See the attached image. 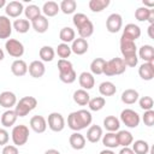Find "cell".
I'll return each instance as SVG.
<instances>
[{
    "label": "cell",
    "mask_w": 154,
    "mask_h": 154,
    "mask_svg": "<svg viewBox=\"0 0 154 154\" xmlns=\"http://www.w3.org/2000/svg\"><path fill=\"white\" fill-rule=\"evenodd\" d=\"M17 118H18V116L14 109H7L1 116V124L4 128H11L16 124Z\"/></svg>",
    "instance_id": "cell-25"
},
{
    "label": "cell",
    "mask_w": 154,
    "mask_h": 154,
    "mask_svg": "<svg viewBox=\"0 0 154 154\" xmlns=\"http://www.w3.org/2000/svg\"><path fill=\"white\" fill-rule=\"evenodd\" d=\"M99 93L102 95V96H112L117 93V88H116V84L109 82V81H105V82H101L100 85H99Z\"/></svg>",
    "instance_id": "cell-31"
},
{
    "label": "cell",
    "mask_w": 154,
    "mask_h": 154,
    "mask_svg": "<svg viewBox=\"0 0 154 154\" xmlns=\"http://www.w3.org/2000/svg\"><path fill=\"white\" fill-rule=\"evenodd\" d=\"M142 120H143L146 126H153V124H154V111L153 109L144 111V113L142 116Z\"/></svg>",
    "instance_id": "cell-47"
},
{
    "label": "cell",
    "mask_w": 154,
    "mask_h": 154,
    "mask_svg": "<svg viewBox=\"0 0 154 154\" xmlns=\"http://www.w3.org/2000/svg\"><path fill=\"white\" fill-rule=\"evenodd\" d=\"M119 46H120V53L123 55V59L137 55V46H136L135 41H131V40L122 36L120 41H119Z\"/></svg>",
    "instance_id": "cell-8"
},
{
    "label": "cell",
    "mask_w": 154,
    "mask_h": 154,
    "mask_svg": "<svg viewBox=\"0 0 154 154\" xmlns=\"http://www.w3.org/2000/svg\"><path fill=\"white\" fill-rule=\"evenodd\" d=\"M119 154H135L134 150L130 148V147H123L119 152Z\"/></svg>",
    "instance_id": "cell-50"
},
{
    "label": "cell",
    "mask_w": 154,
    "mask_h": 154,
    "mask_svg": "<svg viewBox=\"0 0 154 154\" xmlns=\"http://www.w3.org/2000/svg\"><path fill=\"white\" fill-rule=\"evenodd\" d=\"M153 28H154V24H149V26H148V35H149L150 38L154 37L153 36Z\"/></svg>",
    "instance_id": "cell-54"
},
{
    "label": "cell",
    "mask_w": 154,
    "mask_h": 154,
    "mask_svg": "<svg viewBox=\"0 0 154 154\" xmlns=\"http://www.w3.org/2000/svg\"><path fill=\"white\" fill-rule=\"evenodd\" d=\"M106 105V100L103 96H96V97H93L89 100L88 102V107L90 111H94V112H97V111H101Z\"/></svg>",
    "instance_id": "cell-38"
},
{
    "label": "cell",
    "mask_w": 154,
    "mask_h": 154,
    "mask_svg": "<svg viewBox=\"0 0 154 154\" xmlns=\"http://www.w3.org/2000/svg\"><path fill=\"white\" fill-rule=\"evenodd\" d=\"M120 122L128 126V128H131V129H135L140 125V122H141V117L140 114L131 109V108H125L120 112Z\"/></svg>",
    "instance_id": "cell-6"
},
{
    "label": "cell",
    "mask_w": 154,
    "mask_h": 154,
    "mask_svg": "<svg viewBox=\"0 0 154 154\" xmlns=\"http://www.w3.org/2000/svg\"><path fill=\"white\" fill-rule=\"evenodd\" d=\"M72 22L73 25L77 29V32L79 35V37L82 38H88L93 35L94 32V25L91 23V20L84 14V13H75L72 17Z\"/></svg>",
    "instance_id": "cell-2"
},
{
    "label": "cell",
    "mask_w": 154,
    "mask_h": 154,
    "mask_svg": "<svg viewBox=\"0 0 154 154\" xmlns=\"http://www.w3.org/2000/svg\"><path fill=\"white\" fill-rule=\"evenodd\" d=\"M28 72L32 78H41L46 72V67H45L43 61H41V60L31 61L28 66Z\"/></svg>",
    "instance_id": "cell-13"
},
{
    "label": "cell",
    "mask_w": 154,
    "mask_h": 154,
    "mask_svg": "<svg viewBox=\"0 0 154 154\" xmlns=\"http://www.w3.org/2000/svg\"><path fill=\"white\" fill-rule=\"evenodd\" d=\"M47 125H48V128L52 131L60 132L65 128V119H64V117H63L61 113H59V112H52V113L48 114Z\"/></svg>",
    "instance_id": "cell-7"
},
{
    "label": "cell",
    "mask_w": 154,
    "mask_h": 154,
    "mask_svg": "<svg viewBox=\"0 0 154 154\" xmlns=\"http://www.w3.org/2000/svg\"><path fill=\"white\" fill-rule=\"evenodd\" d=\"M59 7L64 14H71V13H75L77 8V2L75 0H63Z\"/></svg>",
    "instance_id": "cell-41"
},
{
    "label": "cell",
    "mask_w": 154,
    "mask_h": 154,
    "mask_svg": "<svg viewBox=\"0 0 154 154\" xmlns=\"http://www.w3.org/2000/svg\"><path fill=\"white\" fill-rule=\"evenodd\" d=\"M73 101L79 105V106H87L89 100H90V95L87 90L84 89H77L75 93H73Z\"/></svg>",
    "instance_id": "cell-29"
},
{
    "label": "cell",
    "mask_w": 154,
    "mask_h": 154,
    "mask_svg": "<svg viewBox=\"0 0 154 154\" xmlns=\"http://www.w3.org/2000/svg\"><path fill=\"white\" fill-rule=\"evenodd\" d=\"M78 83L79 85L82 87L81 89H84V90H90L94 88L95 85V78H94V75H91L90 72H87V71H83L79 76H78Z\"/></svg>",
    "instance_id": "cell-17"
},
{
    "label": "cell",
    "mask_w": 154,
    "mask_h": 154,
    "mask_svg": "<svg viewBox=\"0 0 154 154\" xmlns=\"http://www.w3.org/2000/svg\"><path fill=\"white\" fill-rule=\"evenodd\" d=\"M59 38L63 41V43H70L76 38V32L70 26H64L59 32Z\"/></svg>",
    "instance_id": "cell-33"
},
{
    "label": "cell",
    "mask_w": 154,
    "mask_h": 154,
    "mask_svg": "<svg viewBox=\"0 0 154 154\" xmlns=\"http://www.w3.org/2000/svg\"><path fill=\"white\" fill-rule=\"evenodd\" d=\"M122 102L125 103V105H132L135 102L138 101L140 99V95H138V91L135 90V89H125L123 93H122Z\"/></svg>",
    "instance_id": "cell-26"
},
{
    "label": "cell",
    "mask_w": 154,
    "mask_h": 154,
    "mask_svg": "<svg viewBox=\"0 0 154 154\" xmlns=\"http://www.w3.org/2000/svg\"><path fill=\"white\" fill-rule=\"evenodd\" d=\"M4 58H5V53H4V51L0 48V61H2Z\"/></svg>",
    "instance_id": "cell-56"
},
{
    "label": "cell",
    "mask_w": 154,
    "mask_h": 154,
    "mask_svg": "<svg viewBox=\"0 0 154 154\" xmlns=\"http://www.w3.org/2000/svg\"><path fill=\"white\" fill-rule=\"evenodd\" d=\"M11 138L16 147L24 146L29 140V128L24 124L13 126L12 132H11Z\"/></svg>",
    "instance_id": "cell-5"
},
{
    "label": "cell",
    "mask_w": 154,
    "mask_h": 154,
    "mask_svg": "<svg viewBox=\"0 0 154 154\" xmlns=\"http://www.w3.org/2000/svg\"><path fill=\"white\" fill-rule=\"evenodd\" d=\"M12 23L7 16H0V40H5L12 34Z\"/></svg>",
    "instance_id": "cell-18"
},
{
    "label": "cell",
    "mask_w": 154,
    "mask_h": 154,
    "mask_svg": "<svg viewBox=\"0 0 154 154\" xmlns=\"http://www.w3.org/2000/svg\"><path fill=\"white\" fill-rule=\"evenodd\" d=\"M5 12L8 18H18L24 12V6L20 1H10L5 6Z\"/></svg>",
    "instance_id": "cell-11"
},
{
    "label": "cell",
    "mask_w": 154,
    "mask_h": 154,
    "mask_svg": "<svg viewBox=\"0 0 154 154\" xmlns=\"http://www.w3.org/2000/svg\"><path fill=\"white\" fill-rule=\"evenodd\" d=\"M45 154H60V152L58 149H54V148H51V149H47L45 152Z\"/></svg>",
    "instance_id": "cell-53"
},
{
    "label": "cell",
    "mask_w": 154,
    "mask_h": 154,
    "mask_svg": "<svg viewBox=\"0 0 154 154\" xmlns=\"http://www.w3.org/2000/svg\"><path fill=\"white\" fill-rule=\"evenodd\" d=\"M10 140V134L6 129L0 128V146H6Z\"/></svg>",
    "instance_id": "cell-49"
},
{
    "label": "cell",
    "mask_w": 154,
    "mask_h": 154,
    "mask_svg": "<svg viewBox=\"0 0 154 154\" xmlns=\"http://www.w3.org/2000/svg\"><path fill=\"white\" fill-rule=\"evenodd\" d=\"M138 105L143 111H149V109H153L154 101L152 96H142L141 99H138Z\"/></svg>",
    "instance_id": "cell-45"
},
{
    "label": "cell",
    "mask_w": 154,
    "mask_h": 154,
    "mask_svg": "<svg viewBox=\"0 0 154 154\" xmlns=\"http://www.w3.org/2000/svg\"><path fill=\"white\" fill-rule=\"evenodd\" d=\"M88 48H89V43L85 38H82V37H78V38H75L72 41V45H71V52L77 54V55H83L88 52Z\"/></svg>",
    "instance_id": "cell-16"
},
{
    "label": "cell",
    "mask_w": 154,
    "mask_h": 154,
    "mask_svg": "<svg viewBox=\"0 0 154 154\" xmlns=\"http://www.w3.org/2000/svg\"><path fill=\"white\" fill-rule=\"evenodd\" d=\"M41 11L43 12L45 17H54L60 11V7H59L58 2H55V1H47L43 4Z\"/></svg>",
    "instance_id": "cell-28"
},
{
    "label": "cell",
    "mask_w": 154,
    "mask_h": 154,
    "mask_svg": "<svg viewBox=\"0 0 154 154\" xmlns=\"http://www.w3.org/2000/svg\"><path fill=\"white\" fill-rule=\"evenodd\" d=\"M30 24H31L32 29H34L36 32H38V34L46 32V31L48 30V26H49V22H48V19H47V17H45L43 14L36 17L34 20H31Z\"/></svg>",
    "instance_id": "cell-19"
},
{
    "label": "cell",
    "mask_w": 154,
    "mask_h": 154,
    "mask_svg": "<svg viewBox=\"0 0 154 154\" xmlns=\"http://www.w3.org/2000/svg\"><path fill=\"white\" fill-rule=\"evenodd\" d=\"M4 6H6V1L5 0H0V8H2Z\"/></svg>",
    "instance_id": "cell-57"
},
{
    "label": "cell",
    "mask_w": 154,
    "mask_h": 154,
    "mask_svg": "<svg viewBox=\"0 0 154 154\" xmlns=\"http://www.w3.org/2000/svg\"><path fill=\"white\" fill-rule=\"evenodd\" d=\"M138 75L143 81H152L154 78V63H143L138 67Z\"/></svg>",
    "instance_id": "cell-20"
},
{
    "label": "cell",
    "mask_w": 154,
    "mask_h": 154,
    "mask_svg": "<svg viewBox=\"0 0 154 154\" xmlns=\"http://www.w3.org/2000/svg\"><path fill=\"white\" fill-rule=\"evenodd\" d=\"M59 79L63 82V83H66V84H71L73 83L76 79H77V73L75 70L70 71V72H66V73H60L59 75Z\"/></svg>",
    "instance_id": "cell-46"
},
{
    "label": "cell",
    "mask_w": 154,
    "mask_h": 154,
    "mask_svg": "<svg viewBox=\"0 0 154 154\" xmlns=\"http://www.w3.org/2000/svg\"><path fill=\"white\" fill-rule=\"evenodd\" d=\"M17 103V96L14 93L10 91V90H5L2 93H0V106L7 109H11L12 107H14Z\"/></svg>",
    "instance_id": "cell-12"
},
{
    "label": "cell",
    "mask_w": 154,
    "mask_h": 154,
    "mask_svg": "<svg viewBox=\"0 0 154 154\" xmlns=\"http://www.w3.org/2000/svg\"><path fill=\"white\" fill-rule=\"evenodd\" d=\"M55 53L58 54V57L60 59H67L70 55H71V47L67 45V43H59L57 49H55Z\"/></svg>",
    "instance_id": "cell-42"
},
{
    "label": "cell",
    "mask_w": 154,
    "mask_h": 154,
    "mask_svg": "<svg viewBox=\"0 0 154 154\" xmlns=\"http://www.w3.org/2000/svg\"><path fill=\"white\" fill-rule=\"evenodd\" d=\"M101 140H102V144L107 149H113V148L119 147L118 140H117V134L116 132H107L106 135H102Z\"/></svg>",
    "instance_id": "cell-32"
},
{
    "label": "cell",
    "mask_w": 154,
    "mask_h": 154,
    "mask_svg": "<svg viewBox=\"0 0 154 154\" xmlns=\"http://www.w3.org/2000/svg\"><path fill=\"white\" fill-rule=\"evenodd\" d=\"M105 65H106V60L103 58H95L90 63V71H91L90 73L91 75H102Z\"/></svg>",
    "instance_id": "cell-35"
},
{
    "label": "cell",
    "mask_w": 154,
    "mask_h": 154,
    "mask_svg": "<svg viewBox=\"0 0 154 154\" xmlns=\"http://www.w3.org/2000/svg\"><path fill=\"white\" fill-rule=\"evenodd\" d=\"M138 59L144 63H154V48L150 45H143L138 49Z\"/></svg>",
    "instance_id": "cell-23"
},
{
    "label": "cell",
    "mask_w": 154,
    "mask_h": 154,
    "mask_svg": "<svg viewBox=\"0 0 154 154\" xmlns=\"http://www.w3.org/2000/svg\"><path fill=\"white\" fill-rule=\"evenodd\" d=\"M147 22H149V24H154V10L153 8H150L149 17H148V20Z\"/></svg>",
    "instance_id": "cell-51"
},
{
    "label": "cell",
    "mask_w": 154,
    "mask_h": 154,
    "mask_svg": "<svg viewBox=\"0 0 154 154\" xmlns=\"http://www.w3.org/2000/svg\"><path fill=\"white\" fill-rule=\"evenodd\" d=\"M5 48H6V52L11 57L17 58V59L23 57V54H24V46H23V43L20 41L16 40V38H8L5 42Z\"/></svg>",
    "instance_id": "cell-9"
},
{
    "label": "cell",
    "mask_w": 154,
    "mask_h": 154,
    "mask_svg": "<svg viewBox=\"0 0 154 154\" xmlns=\"http://www.w3.org/2000/svg\"><path fill=\"white\" fill-rule=\"evenodd\" d=\"M109 0H90L88 6L91 12H101L109 5Z\"/></svg>",
    "instance_id": "cell-40"
},
{
    "label": "cell",
    "mask_w": 154,
    "mask_h": 154,
    "mask_svg": "<svg viewBox=\"0 0 154 154\" xmlns=\"http://www.w3.org/2000/svg\"><path fill=\"white\" fill-rule=\"evenodd\" d=\"M103 128L108 132H116L120 128V120L116 116H107L103 119Z\"/></svg>",
    "instance_id": "cell-27"
},
{
    "label": "cell",
    "mask_w": 154,
    "mask_h": 154,
    "mask_svg": "<svg viewBox=\"0 0 154 154\" xmlns=\"http://www.w3.org/2000/svg\"><path fill=\"white\" fill-rule=\"evenodd\" d=\"M123 26V18L119 13H112L106 19V29L111 34L118 32Z\"/></svg>",
    "instance_id": "cell-10"
},
{
    "label": "cell",
    "mask_w": 154,
    "mask_h": 154,
    "mask_svg": "<svg viewBox=\"0 0 154 154\" xmlns=\"http://www.w3.org/2000/svg\"><path fill=\"white\" fill-rule=\"evenodd\" d=\"M143 5L147 8H153L154 7V1H146V0H143Z\"/></svg>",
    "instance_id": "cell-52"
},
{
    "label": "cell",
    "mask_w": 154,
    "mask_h": 154,
    "mask_svg": "<svg viewBox=\"0 0 154 154\" xmlns=\"http://www.w3.org/2000/svg\"><path fill=\"white\" fill-rule=\"evenodd\" d=\"M38 55L41 58V61H52L54 59V55H55V51L53 47L51 46H42L38 51Z\"/></svg>",
    "instance_id": "cell-34"
},
{
    "label": "cell",
    "mask_w": 154,
    "mask_h": 154,
    "mask_svg": "<svg viewBox=\"0 0 154 154\" xmlns=\"http://www.w3.org/2000/svg\"><path fill=\"white\" fill-rule=\"evenodd\" d=\"M126 70V65L124 64L122 58H112L106 61L105 69H103V75L111 77V76H118L124 73Z\"/></svg>",
    "instance_id": "cell-4"
},
{
    "label": "cell",
    "mask_w": 154,
    "mask_h": 154,
    "mask_svg": "<svg viewBox=\"0 0 154 154\" xmlns=\"http://www.w3.org/2000/svg\"><path fill=\"white\" fill-rule=\"evenodd\" d=\"M100 154H116V153L112 149H103V150L100 152Z\"/></svg>",
    "instance_id": "cell-55"
},
{
    "label": "cell",
    "mask_w": 154,
    "mask_h": 154,
    "mask_svg": "<svg viewBox=\"0 0 154 154\" xmlns=\"http://www.w3.org/2000/svg\"><path fill=\"white\" fill-rule=\"evenodd\" d=\"M117 140H118V144L123 146V147H129L132 142H134V136L130 131L126 130H119L117 132Z\"/></svg>",
    "instance_id": "cell-30"
},
{
    "label": "cell",
    "mask_w": 154,
    "mask_h": 154,
    "mask_svg": "<svg viewBox=\"0 0 154 154\" xmlns=\"http://www.w3.org/2000/svg\"><path fill=\"white\" fill-rule=\"evenodd\" d=\"M30 26H31V24H30V22H29L28 19H20V18L16 19V20L13 22V24H12V28H13L17 32H19V34H25V32H28L29 29H30Z\"/></svg>",
    "instance_id": "cell-37"
},
{
    "label": "cell",
    "mask_w": 154,
    "mask_h": 154,
    "mask_svg": "<svg viewBox=\"0 0 154 154\" xmlns=\"http://www.w3.org/2000/svg\"><path fill=\"white\" fill-rule=\"evenodd\" d=\"M41 8L37 6V5H34V4H31V5H28L25 8H24V14H25V18L26 19H29L30 22L31 20H34L36 17H38V16H41Z\"/></svg>",
    "instance_id": "cell-39"
},
{
    "label": "cell",
    "mask_w": 154,
    "mask_h": 154,
    "mask_svg": "<svg viewBox=\"0 0 154 154\" xmlns=\"http://www.w3.org/2000/svg\"><path fill=\"white\" fill-rule=\"evenodd\" d=\"M57 66H58V70H59V75L60 73H66V72H70V71L75 70L72 63L70 60H67V59H59Z\"/></svg>",
    "instance_id": "cell-43"
},
{
    "label": "cell",
    "mask_w": 154,
    "mask_h": 154,
    "mask_svg": "<svg viewBox=\"0 0 154 154\" xmlns=\"http://www.w3.org/2000/svg\"><path fill=\"white\" fill-rule=\"evenodd\" d=\"M1 154H19V150L14 144H6L4 146Z\"/></svg>",
    "instance_id": "cell-48"
},
{
    "label": "cell",
    "mask_w": 154,
    "mask_h": 154,
    "mask_svg": "<svg viewBox=\"0 0 154 154\" xmlns=\"http://www.w3.org/2000/svg\"><path fill=\"white\" fill-rule=\"evenodd\" d=\"M30 128L36 134H42L47 129V120L43 116H34L30 119Z\"/></svg>",
    "instance_id": "cell-14"
},
{
    "label": "cell",
    "mask_w": 154,
    "mask_h": 154,
    "mask_svg": "<svg viewBox=\"0 0 154 154\" xmlns=\"http://www.w3.org/2000/svg\"><path fill=\"white\" fill-rule=\"evenodd\" d=\"M11 72L16 76V77H23L28 73V65L24 60L22 59H16L12 64H11Z\"/></svg>",
    "instance_id": "cell-22"
},
{
    "label": "cell",
    "mask_w": 154,
    "mask_h": 154,
    "mask_svg": "<svg viewBox=\"0 0 154 154\" xmlns=\"http://www.w3.org/2000/svg\"><path fill=\"white\" fill-rule=\"evenodd\" d=\"M135 154H148L149 152V143L144 140H137L135 142H132V148Z\"/></svg>",
    "instance_id": "cell-36"
},
{
    "label": "cell",
    "mask_w": 154,
    "mask_h": 154,
    "mask_svg": "<svg viewBox=\"0 0 154 154\" xmlns=\"http://www.w3.org/2000/svg\"><path fill=\"white\" fill-rule=\"evenodd\" d=\"M93 122V116L87 109H78L71 112L67 117V126L73 131H81L89 126Z\"/></svg>",
    "instance_id": "cell-1"
},
{
    "label": "cell",
    "mask_w": 154,
    "mask_h": 154,
    "mask_svg": "<svg viewBox=\"0 0 154 154\" xmlns=\"http://www.w3.org/2000/svg\"><path fill=\"white\" fill-rule=\"evenodd\" d=\"M37 106V100L34 96H24L17 101L14 106V111L18 117H25L28 116L32 109H35Z\"/></svg>",
    "instance_id": "cell-3"
},
{
    "label": "cell",
    "mask_w": 154,
    "mask_h": 154,
    "mask_svg": "<svg viewBox=\"0 0 154 154\" xmlns=\"http://www.w3.org/2000/svg\"><path fill=\"white\" fill-rule=\"evenodd\" d=\"M102 137V128L99 125H90L87 130V140L90 143H97Z\"/></svg>",
    "instance_id": "cell-24"
},
{
    "label": "cell",
    "mask_w": 154,
    "mask_h": 154,
    "mask_svg": "<svg viewBox=\"0 0 154 154\" xmlns=\"http://www.w3.org/2000/svg\"><path fill=\"white\" fill-rule=\"evenodd\" d=\"M123 37L125 38H129L131 41H136L137 38H140L141 36V28L134 23H129L125 25V28L123 29V34H122Z\"/></svg>",
    "instance_id": "cell-15"
},
{
    "label": "cell",
    "mask_w": 154,
    "mask_h": 154,
    "mask_svg": "<svg viewBox=\"0 0 154 154\" xmlns=\"http://www.w3.org/2000/svg\"><path fill=\"white\" fill-rule=\"evenodd\" d=\"M149 12H150V8H147L144 6L138 7L135 11V18L138 22H147L148 20V17H149Z\"/></svg>",
    "instance_id": "cell-44"
},
{
    "label": "cell",
    "mask_w": 154,
    "mask_h": 154,
    "mask_svg": "<svg viewBox=\"0 0 154 154\" xmlns=\"http://www.w3.org/2000/svg\"><path fill=\"white\" fill-rule=\"evenodd\" d=\"M69 143L75 150H81L85 147V137L79 134L78 131H75L69 137Z\"/></svg>",
    "instance_id": "cell-21"
}]
</instances>
